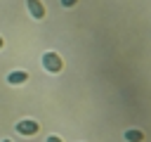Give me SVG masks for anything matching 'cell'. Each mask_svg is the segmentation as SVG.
Segmentation results:
<instances>
[{"label": "cell", "mask_w": 151, "mask_h": 142, "mask_svg": "<svg viewBox=\"0 0 151 142\" xmlns=\"http://www.w3.org/2000/svg\"><path fill=\"white\" fill-rule=\"evenodd\" d=\"M42 66L50 71V73H59L64 69V59L57 54V52H45L42 54Z\"/></svg>", "instance_id": "cell-1"}, {"label": "cell", "mask_w": 151, "mask_h": 142, "mask_svg": "<svg viewBox=\"0 0 151 142\" xmlns=\"http://www.w3.org/2000/svg\"><path fill=\"white\" fill-rule=\"evenodd\" d=\"M17 130H19L21 135H35V133L40 130V125H38L35 121H31V118H26V121H21V123H17Z\"/></svg>", "instance_id": "cell-2"}, {"label": "cell", "mask_w": 151, "mask_h": 142, "mask_svg": "<svg viewBox=\"0 0 151 142\" xmlns=\"http://www.w3.org/2000/svg\"><path fill=\"white\" fill-rule=\"evenodd\" d=\"M26 5H28V9H31V17H35V19H45V5L40 2V0H26Z\"/></svg>", "instance_id": "cell-3"}, {"label": "cell", "mask_w": 151, "mask_h": 142, "mask_svg": "<svg viewBox=\"0 0 151 142\" xmlns=\"http://www.w3.org/2000/svg\"><path fill=\"white\" fill-rule=\"evenodd\" d=\"M28 80V73L26 71H12L9 76H7V83L9 85H21V83H26Z\"/></svg>", "instance_id": "cell-4"}, {"label": "cell", "mask_w": 151, "mask_h": 142, "mask_svg": "<svg viewBox=\"0 0 151 142\" xmlns=\"http://www.w3.org/2000/svg\"><path fill=\"white\" fill-rule=\"evenodd\" d=\"M125 140L127 142H144V133L142 130H125Z\"/></svg>", "instance_id": "cell-5"}, {"label": "cell", "mask_w": 151, "mask_h": 142, "mask_svg": "<svg viewBox=\"0 0 151 142\" xmlns=\"http://www.w3.org/2000/svg\"><path fill=\"white\" fill-rule=\"evenodd\" d=\"M76 2H78V0H61V5H64V7H66V9H68V7H73V5H76Z\"/></svg>", "instance_id": "cell-6"}, {"label": "cell", "mask_w": 151, "mask_h": 142, "mask_svg": "<svg viewBox=\"0 0 151 142\" xmlns=\"http://www.w3.org/2000/svg\"><path fill=\"white\" fill-rule=\"evenodd\" d=\"M47 142H64V140H61V137H57V135H50V137H47Z\"/></svg>", "instance_id": "cell-7"}, {"label": "cell", "mask_w": 151, "mask_h": 142, "mask_svg": "<svg viewBox=\"0 0 151 142\" xmlns=\"http://www.w3.org/2000/svg\"><path fill=\"white\" fill-rule=\"evenodd\" d=\"M2 45H5V40H2V38H0V47H2Z\"/></svg>", "instance_id": "cell-8"}, {"label": "cell", "mask_w": 151, "mask_h": 142, "mask_svg": "<svg viewBox=\"0 0 151 142\" xmlns=\"http://www.w3.org/2000/svg\"><path fill=\"white\" fill-rule=\"evenodd\" d=\"M5 142H12V140H5Z\"/></svg>", "instance_id": "cell-9"}]
</instances>
